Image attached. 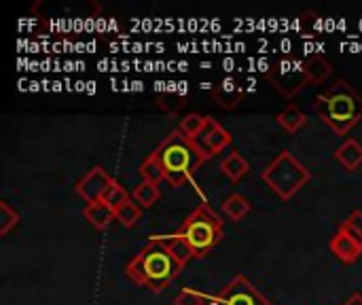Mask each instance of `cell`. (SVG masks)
I'll return each mask as SVG.
<instances>
[{
    "mask_svg": "<svg viewBox=\"0 0 362 305\" xmlns=\"http://www.w3.org/2000/svg\"><path fill=\"white\" fill-rule=\"evenodd\" d=\"M182 270L185 265L174 259L165 242L153 236L148 244L140 248L125 265L127 278L153 293H161L165 287H170L182 274Z\"/></svg>",
    "mask_w": 362,
    "mask_h": 305,
    "instance_id": "6da1fadb",
    "label": "cell"
},
{
    "mask_svg": "<svg viewBox=\"0 0 362 305\" xmlns=\"http://www.w3.org/2000/svg\"><path fill=\"white\" fill-rule=\"evenodd\" d=\"M148 155L161 166L163 176L172 187H182L189 183L206 161L195 142L178 130H172Z\"/></svg>",
    "mask_w": 362,
    "mask_h": 305,
    "instance_id": "7a4b0ae2",
    "label": "cell"
},
{
    "mask_svg": "<svg viewBox=\"0 0 362 305\" xmlns=\"http://www.w3.org/2000/svg\"><path fill=\"white\" fill-rule=\"evenodd\" d=\"M314 108L325 125L335 134H348L362 121V96L346 81H335L314 98Z\"/></svg>",
    "mask_w": 362,
    "mask_h": 305,
    "instance_id": "3957f363",
    "label": "cell"
},
{
    "mask_svg": "<svg viewBox=\"0 0 362 305\" xmlns=\"http://www.w3.org/2000/svg\"><path fill=\"white\" fill-rule=\"evenodd\" d=\"M176 236L182 238L191 246V251L195 253V259H204L223 242L225 227H223L221 217L208 204H199L182 221Z\"/></svg>",
    "mask_w": 362,
    "mask_h": 305,
    "instance_id": "277c9868",
    "label": "cell"
},
{
    "mask_svg": "<svg viewBox=\"0 0 362 305\" xmlns=\"http://www.w3.org/2000/svg\"><path fill=\"white\" fill-rule=\"evenodd\" d=\"M263 183H267V187H272V191L288 202L291 197H295L312 178V172L288 151H282L261 174Z\"/></svg>",
    "mask_w": 362,
    "mask_h": 305,
    "instance_id": "5b68a950",
    "label": "cell"
},
{
    "mask_svg": "<svg viewBox=\"0 0 362 305\" xmlns=\"http://www.w3.org/2000/svg\"><path fill=\"white\" fill-rule=\"evenodd\" d=\"M267 79L286 98H293L310 83L305 76V70H303V62H295L291 57H282V59L274 62L272 68L267 70Z\"/></svg>",
    "mask_w": 362,
    "mask_h": 305,
    "instance_id": "8992f818",
    "label": "cell"
},
{
    "mask_svg": "<svg viewBox=\"0 0 362 305\" xmlns=\"http://www.w3.org/2000/svg\"><path fill=\"white\" fill-rule=\"evenodd\" d=\"M210 305H272L269 299L246 278L235 276L229 284H225L214 297Z\"/></svg>",
    "mask_w": 362,
    "mask_h": 305,
    "instance_id": "52a82bcc",
    "label": "cell"
},
{
    "mask_svg": "<svg viewBox=\"0 0 362 305\" xmlns=\"http://www.w3.org/2000/svg\"><path fill=\"white\" fill-rule=\"evenodd\" d=\"M231 140H233V136L214 117H208L206 127L202 130V134L193 142H195L197 151L204 155V159L208 161V159L216 157L218 153H223L231 144Z\"/></svg>",
    "mask_w": 362,
    "mask_h": 305,
    "instance_id": "ba28073f",
    "label": "cell"
},
{
    "mask_svg": "<svg viewBox=\"0 0 362 305\" xmlns=\"http://www.w3.org/2000/svg\"><path fill=\"white\" fill-rule=\"evenodd\" d=\"M112 183H115V178L102 166H95L93 170H89L74 185V191H76V195L85 204H93V202H102L104 200V195H106V191L110 189Z\"/></svg>",
    "mask_w": 362,
    "mask_h": 305,
    "instance_id": "9c48e42d",
    "label": "cell"
},
{
    "mask_svg": "<svg viewBox=\"0 0 362 305\" xmlns=\"http://www.w3.org/2000/svg\"><path fill=\"white\" fill-rule=\"evenodd\" d=\"M329 248L335 255V259H339L346 265L356 263L362 257V242L346 227H339V231L331 238Z\"/></svg>",
    "mask_w": 362,
    "mask_h": 305,
    "instance_id": "30bf717a",
    "label": "cell"
},
{
    "mask_svg": "<svg viewBox=\"0 0 362 305\" xmlns=\"http://www.w3.org/2000/svg\"><path fill=\"white\" fill-rule=\"evenodd\" d=\"M244 96H246L244 87H242V85L238 83V79H233V76L223 79V81L212 89V98H214V102H216L218 106L227 108V110L238 108V106L242 104Z\"/></svg>",
    "mask_w": 362,
    "mask_h": 305,
    "instance_id": "8fae6325",
    "label": "cell"
},
{
    "mask_svg": "<svg viewBox=\"0 0 362 305\" xmlns=\"http://www.w3.org/2000/svg\"><path fill=\"white\" fill-rule=\"evenodd\" d=\"M333 159L344 166L348 172H354L362 166V144L356 138H348L335 153H333Z\"/></svg>",
    "mask_w": 362,
    "mask_h": 305,
    "instance_id": "7c38bea8",
    "label": "cell"
},
{
    "mask_svg": "<svg viewBox=\"0 0 362 305\" xmlns=\"http://www.w3.org/2000/svg\"><path fill=\"white\" fill-rule=\"evenodd\" d=\"M83 217H85V221H89L98 231H104V229L115 221V210L102 200V202L87 204L85 210H83Z\"/></svg>",
    "mask_w": 362,
    "mask_h": 305,
    "instance_id": "4fadbf2b",
    "label": "cell"
},
{
    "mask_svg": "<svg viewBox=\"0 0 362 305\" xmlns=\"http://www.w3.org/2000/svg\"><path fill=\"white\" fill-rule=\"evenodd\" d=\"M303 70H305V76H308V81H310L312 85L325 83V81L331 76V72H333L331 62H329L327 57H322V55H312V57H308V59L303 62Z\"/></svg>",
    "mask_w": 362,
    "mask_h": 305,
    "instance_id": "5bb4252c",
    "label": "cell"
},
{
    "mask_svg": "<svg viewBox=\"0 0 362 305\" xmlns=\"http://www.w3.org/2000/svg\"><path fill=\"white\" fill-rule=\"evenodd\" d=\"M276 121H278V125H280L282 130H286L288 134H297V132L308 123V115H305L299 106L288 104L284 110H280V113L276 115Z\"/></svg>",
    "mask_w": 362,
    "mask_h": 305,
    "instance_id": "9a60e30c",
    "label": "cell"
},
{
    "mask_svg": "<svg viewBox=\"0 0 362 305\" xmlns=\"http://www.w3.org/2000/svg\"><path fill=\"white\" fill-rule=\"evenodd\" d=\"M221 170H223V174H225L229 180L240 183V180L250 172V166H248V161H246L238 151H231V153L221 161Z\"/></svg>",
    "mask_w": 362,
    "mask_h": 305,
    "instance_id": "2e32d148",
    "label": "cell"
},
{
    "mask_svg": "<svg viewBox=\"0 0 362 305\" xmlns=\"http://www.w3.org/2000/svg\"><path fill=\"white\" fill-rule=\"evenodd\" d=\"M250 210H252V204L244 197V195H240V193H231L225 202H223V212L231 219V221H242V219H246L248 214H250Z\"/></svg>",
    "mask_w": 362,
    "mask_h": 305,
    "instance_id": "e0dca14e",
    "label": "cell"
},
{
    "mask_svg": "<svg viewBox=\"0 0 362 305\" xmlns=\"http://www.w3.org/2000/svg\"><path fill=\"white\" fill-rule=\"evenodd\" d=\"M155 100H157L159 108H163L170 115H176L185 106L187 96L182 91H176V89H161V91L155 93Z\"/></svg>",
    "mask_w": 362,
    "mask_h": 305,
    "instance_id": "ac0fdd59",
    "label": "cell"
},
{
    "mask_svg": "<svg viewBox=\"0 0 362 305\" xmlns=\"http://www.w3.org/2000/svg\"><path fill=\"white\" fill-rule=\"evenodd\" d=\"M159 195H161V193H159V187H157V185L142 180V183L134 189L132 200L144 210V208H153V206L159 202Z\"/></svg>",
    "mask_w": 362,
    "mask_h": 305,
    "instance_id": "d6986e66",
    "label": "cell"
},
{
    "mask_svg": "<svg viewBox=\"0 0 362 305\" xmlns=\"http://www.w3.org/2000/svg\"><path fill=\"white\" fill-rule=\"evenodd\" d=\"M206 123H208V115L204 117V115H199V113H189L187 117L180 119V123H178L176 130H178L180 134H185L187 138L195 140V138L202 134V130L206 127Z\"/></svg>",
    "mask_w": 362,
    "mask_h": 305,
    "instance_id": "ffe728a7",
    "label": "cell"
},
{
    "mask_svg": "<svg viewBox=\"0 0 362 305\" xmlns=\"http://www.w3.org/2000/svg\"><path fill=\"white\" fill-rule=\"evenodd\" d=\"M161 240L165 242V246L170 248V253L174 255V259H176L178 263L187 265L189 261L195 259V253L191 251V246H189L182 238H178L176 234H172L170 238H161Z\"/></svg>",
    "mask_w": 362,
    "mask_h": 305,
    "instance_id": "44dd1931",
    "label": "cell"
},
{
    "mask_svg": "<svg viewBox=\"0 0 362 305\" xmlns=\"http://www.w3.org/2000/svg\"><path fill=\"white\" fill-rule=\"evenodd\" d=\"M140 219H142V208L134 200L125 202L123 206L115 210V221L123 227H134Z\"/></svg>",
    "mask_w": 362,
    "mask_h": 305,
    "instance_id": "7402d4cb",
    "label": "cell"
},
{
    "mask_svg": "<svg viewBox=\"0 0 362 305\" xmlns=\"http://www.w3.org/2000/svg\"><path fill=\"white\" fill-rule=\"evenodd\" d=\"M21 217L19 212L8 204V202H0V236H8L17 225H19Z\"/></svg>",
    "mask_w": 362,
    "mask_h": 305,
    "instance_id": "603a6c76",
    "label": "cell"
},
{
    "mask_svg": "<svg viewBox=\"0 0 362 305\" xmlns=\"http://www.w3.org/2000/svg\"><path fill=\"white\" fill-rule=\"evenodd\" d=\"M138 172H140L142 180H146V183H153V185H159L161 180H165L161 166H159V163H157V161H155L151 155H146V157H144V161L140 163Z\"/></svg>",
    "mask_w": 362,
    "mask_h": 305,
    "instance_id": "cb8c5ba5",
    "label": "cell"
},
{
    "mask_svg": "<svg viewBox=\"0 0 362 305\" xmlns=\"http://www.w3.org/2000/svg\"><path fill=\"white\" fill-rule=\"evenodd\" d=\"M212 304V297H208V295H204V293H199V291H195V289H189V287H185L178 295H176V299H174V305H210Z\"/></svg>",
    "mask_w": 362,
    "mask_h": 305,
    "instance_id": "d4e9b609",
    "label": "cell"
},
{
    "mask_svg": "<svg viewBox=\"0 0 362 305\" xmlns=\"http://www.w3.org/2000/svg\"><path fill=\"white\" fill-rule=\"evenodd\" d=\"M132 197H129V193L125 191V187L121 185V183H112L110 185V189L106 191V195H104V202L112 208V210H117L119 206H123L125 202H129Z\"/></svg>",
    "mask_w": 362,
    "mask_h": 305,
    "instance_id": "484cf974",
    "label": "cell"
},
{
    "mask_svg": "<svg viewBox=\"0 0 362 305\" xmlns=\"http://www.w3.org/2000/svg\"><path fill=\"white\" fill-rule=\"evenodd\" d=\"M341 227H346V229H350L358 240L362 242V210H354L346 221H344V225Z\"/></svg>",
    "mask_w": 362,
    "mask_h": 305,
    "instance_id": "4316f807",
    "label": "cell"
},
{
    "mask_svg": "<svg viewBox=\"0 0 362 305\" xmlns=\"http://www.w3.org/2000/svg\"><path fill=\"white\" fill-rule=\"evenodd\" d=\"M344 305H362V295L361 293H354L348 301H344Z\"/></svg>",
    "mask_w": 362,
    "mask_h": 305,
    "instance_id": "83f0119b",
    "label": "cell"
}]
</instances>
